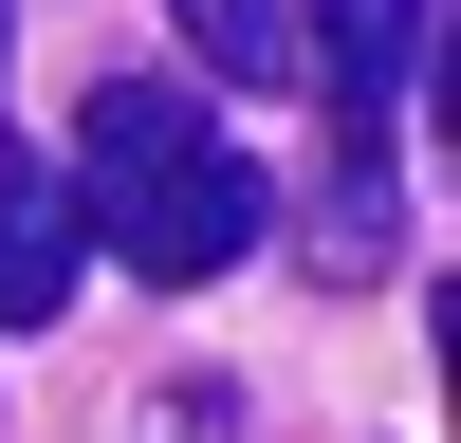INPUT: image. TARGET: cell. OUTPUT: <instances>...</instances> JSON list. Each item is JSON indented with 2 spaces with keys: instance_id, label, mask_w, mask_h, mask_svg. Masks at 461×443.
<instances>
[{
  "instance_id": "cell-5",
  "label": "cell",
  "mask_w": 461,
  "mask_h": 443,
  "mask_svg": "<svg viewBox=\"0 0 461 443\" xmlns=\"http://www.w3.org/2000/svg\"><path fill=\"white\" fill-rule=\"evenodd\" d=\"M0 37H19V0H0Z\"/></svg>"
},
{
  "instance_id": "cell-2",
  "label": "cell",
  "mask_w": 461,
  "mask_h": 443,
  "mask_svg": "<svg viewBox=\"0 0 461 443\" xmlns=\"http://www.w3.org/2000/svg\"><path fill=\"white\" fill-rule=\"evenodd\" d=\"M295 74L332 93V167H351V258L388 240L406 93H425V0H295Z\"/></svg>"
},
{
  "instance_id": "cell-4",
  "label": "cell",
  "mask_w": 461,
  "mask_h": 443,
  "mask_svg": "<svg viewBox=\"0 0 461 443\" xmlns=\"http://www.w3.org/2000/svg\"><path fill=\"white\" fill-rule=\"evenodd\" d=\"M185 37L221 56V93H258V74H295V0H185Z\"/></svg>"
},
{
  "instance_id": "cell-1",
  "label": "cell",
  "mask_w": 461,
  "mask_h": 443,
  "mask_svg": "<svg viewBox=\"0 0 461 443\" xmlns=\"http://www.w3.org/2000/svg\"><path fill=\"white\" fill-rule=\"evenodd\" d=\"M74 222H93V258H130L148 295H203V277H240V258L277 240V185L221 130V93H185V74H93V93H74Z\"/></svg>"
},
{
  "instance_id": "cell-3",
  "label": "cell",
  "mask_w": 461,
  "mask_h": 443,
  "mask_svg": "<svg viewBox=\"0 0 461 443\" xmlns=\"http://www.w3.org/2000/svg\"><path fill=\"white\" fill-rule=\"evenodd\" d=\"M74 258H93V222H74V167L0 130V332H56V314H74Z\"/></svg>"
}]
</instances>
